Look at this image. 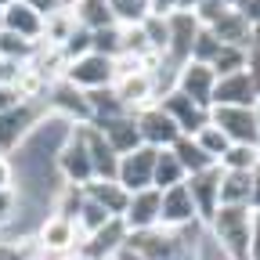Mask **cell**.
<instances>
[{"mask_svg": "<svg viewBox=\"0 0 260 260\" xmlns=\"http://www.w3.org/2000/svg\"><path fill=\"white\" fill-rule=\"evenodd\" d=\"M249 206H217V213L206 220V232L224 249L228 260H246L249 256Z\"/></svg>", "mask_w": 260, "mask_h": 260, "instance_id": "cell-1", "label": "cell"}, {"mask_svg": "<svg viewBox=\"0 0 260 260\" xmlns=\"http://www.w3.org/2000/svg\"><path fill=\"white\" fill-rule=\"evenodd\" d=\"M54 170L61 177V184H73V188H87L94 181V167H90V155L83 148V138L76 134V126H69L61 148H58V159H54Z\"/></svg>", "mask_w": 260, "mask_h": 260, "instance_id": "cell-2", "label": "cell"}, {"mask_svg": "<svg viewBox=\"0 0 260 260\" xmlns=\"http://www.w3.org/2000/svg\"><path fill=\"white\" fill-rule=\"evenodd\" d=\"M65 83H73L76 90L90 94V90H109L116 83V65L112 58L105 54H83L76 61H69V69H65Z\"/></svg>", "mask_w": 260, "mask_h": 260, "instance_id": "cell-3", "label": "cell"}, {"mask_svg": "<svg viewBox=\"0 0 260 260\" xmlns=\"http://www.w3.org/2000/svg\"><path fill=\"white\" fill-rule=\"evenodd\" d=\"M44 116H47V105L44 102H22L15 109H8L4 116H0V152L11 155Z\"/></svg>", "mask_w": 260, "mask_h": 260, "instance_id": "cell-4", "label": "cell"}, {"mask_svg": "<svg viewBox=\"0 0 260 260\" xmlns=\"http://www.w3.org/2000/svg\"><path fill=\"white\" fill-rule=\"evenodd\" d=\"M155 105L174 119V126H177V134H181V138H195L203 126H210V109L188 102V98H184V94H177L174 87H170V90H162Z\"/></svg>", "mask_w": 260, "mask_h": 260, "instance_id": "cell-5", "label": "cell"}, {"mask_svg": "<svg viewBox=\"0 0 260 260\" xmlns=\"http://www.w3.org/2000/svg\"><path fill=\"white\" fill-rule=\"evenodd\" d=\"M155 155H159V148H148V145H138L134 152L119 155V167H116V184H119L126 195H130V191H145V188H152Z\"/></svg>", "mask_w": 260, "mask_h": 260, "instance_id": "cell-6", "label": "cell"}, {"mask_svg": "<svg viewBox=\"0 0 260 260\" xmlns=\"http://www.w3.org/2000/svg\"><path fill=\"white\" fill-rule=\"evenodd\" d=\"M210 123L232 145H260L256 138V119L253 109H239V105H213L210 109Z\"/></svg>", "mask_w": 260, "mask_h": 260, "instance_id": "cell-7", "label": "cell"}, {"mask_svg": "<svg viewBox=\"0 0 260 260\" xmlns=\"http://www.w3.org/2000/svg\"><path fill=\"white\" fill-rule=\"evenodd\" d=\"M32 239H37V246H40L47 256H65V253L80 249V239H76V224H73L69 217H61V213H47V217L37 224Z\"/></svg>", "mask_w": 260, "mask_h": 260, "instance_id": "cell-8", "label": "cell"}, {"mask_svg": "<svg viewBox=\"0 0 260 260\" xmlns=\"http://www.w3.org/2000/svg\"><path fill=\"white\" fill-rule=\"evenodd\" d=\"M112 94H116V102L123 105L126 116H134L148 105L159 102V80L152 73H138V76H123L112 83Z\"/></svg>", "mask_w": 260, "mask_h": 260, "instance_id": "cell-9", "label": "cell"}, {"mask_svg": "<svg viewBox=\"0 0 260 260\" xmlns=\"http://www.w3.org/2000/svg\"><path fill=\"white\" fill-rule=\"evenodd\" d=\"M213 83H217V76H213L210 65H203V61H184L181 69L174 73V83H170V87H174L177 94H184L188 102H195V105L210 109Z\"/></svg>", "mask_w": 260, "mask_h": 260, "instance_id": "cell-10", "label": "cell"}, {"mask_svg": "<svg viewBox=\"0 0 260 260\" xmlns=\"http://www.w3.org/2000/svg\"><path fill=\"white\" fill-rule=\"evenodd\" d=\"M170 44H167V54H162V65L167 69H181V65L191 58V44H195V32H199L203 25L195 22V15H188V11H174L170 18Z\"/></svg>", "mask_w": 260, "mask_h": 260, "instance_id": "cell-11", "label": "cell"}, {"mask_svg": "<svg viewBox=\"0 0 260 260\" xmlns=\"http://www.w3.org/2000/svg\"><path fill=\"white\" fill-rule=\"evenodd\" d=\"M134 126L141 134V145H148V148H174V141L181 138L174 119L162 112L159 105H148V109L134 112Z\"/></svg>", "mask_w": 260, "mask_h": 260, "instance_id": "cell-12", "label": "cell"}, {"mask_svg": "<svg viewBox=\"0 0 260 260\" xmlns=\"http://www.w3.org/2000/svg\"><path fill=\"white\" fill-rule=\"evenodd\" d=\"M76 134L83 138V148L90 155V167H94V181H116V167H119V155L109 148V141L102 138V130L94 123H80Z\"/></svg>", "mask_w": 260, "mask_h": 260, "instance_id": "cell-13", "label": "cell"}, {"mask_svg": "<svg viewBox=\"0 0 260 260\" xmlns=\"http://www.w3.org/2000/svg\"><path fill=\"white\" fill-rule=\"evenodd\" d=\"M195 220H199V213H195V203H191L184 181L159 191V228H174L177 232V228H188Z\"/></svg>", "mask_w": 260, "mask_h": 260, "instance_id": "cell-14", "label": "cell"}, {"mask_svg": "<svg viewBox=\"0 0 260 260\" xmlns=\"http://www.w3.org/2000/svg\"><path fill=\"white\" fill-rule=\"evenodd\" d=\"M123 228L130 232H148V228H159V191L145 188V191H130L126 210H123Z\"/></svg>", "mask_w": 260, "mask_h": 260, "instance_id": "cell-15", "label": "cell"}, {"mask_svg": "<svg viewBox=\"0 0 260 260\" xmlns=\"http://www.w3.org/2000/svg\"><path fill=\"white\" fill-rule=\"evenodd\" d=\"M217 184H220V167H210V170H199V174L184 177V188H188L191 203H195V213H199L203 224L217 213Z\"/></svg>", "mask_w": 260, "mask_h": 260, "instance_id": "cell-16", "label": "cell"}, {"mask_svg": "<svg viewBox=\"0 0 260 260\" xmlns=\"http://www.w3.org/2000/svg\"><path fill=\"white\" fill-rule=\"evenodd\" d=\"M123 246H126V228H123L119 217H112V220L102 228V232H94L90 239L80 242V253L90 256V260H112Z\"/></svg>", "mask_w": 260, "mask_h": 260, "instance_id": "cell-17", "label": "cell"}, {"mask_svg": "<svg viewBox=\"0 0 260 260\" xmlns=\"http://www.w3.org/2000/svg\"><path fill=\"white\" fill-rule=\"evenodd\" d=\"M253 102H256V90H253V83H249V76H246V69H242V73H232V76H220V80L213 83L210 109H213V105L253 109Z\"/></svg>", "mask_w": 260, "mask_h": 260, "instance_id": "cell-18", "label": "cell"}, {"mask_svg": "<svg viewBox=\"0 0 260 260\" xmlns=\"http://www.w3.org/2000/svg\"><path fill=\"white\" fill-rule=\"evenodd\" d=\"M98 130H102V138L109 141V148L116 155H126V152H134L141 145V134H138V126H134V116H112V119H102V123H94Z\"/></svg>", "mask_w": 260, "mask_h": 260, "instance_id": "cell-19", "label": "cell"}, {"mask_svg": "<svg viewBox=\"0 0 260 260\" xmlns=\"http://www.w3.org/2000/svg\"><path fill=\"white\" fill-rule=\"evenodd\" d=\"M0 29L15 32V37H25V40H32V44H40L44 18L32 11V8H25V4H18V0H11V4L4 8V22H0Z\"/></svg>", "mask_w": 260, "mask_h": 260, "instance_id": "cell-20", "label": "cell"}, {"mask_svg": "<svg viewBox=\"0 0 260 260\" xmlns=\"http://www.w3.org/2000/svg\"><path fill=\"white\" fill-rule=\"evenodd\" d=\"M210 32L224 44V47H242V51H249L253 47V29H249V22L232 8L217 25H210Z\"/></svg>", "mask_w": 260, "mask_h": 260, "instance_id": "cell-21", "label": "cell"}, {"mask_svg": "<svg viewBox=\"0 0 260 260\" xmlns=\"http://www.w3.org/2000/svg\"><path fill=\"white\" fill-rule=\"evenodd\" d=\"M249 174H253V170H249ZM249 174H239V170H220L217 206H249Z\"/></svg>", "mask_w": 260, "mask_h": 260, "instance_id": "cell-22", "label": "cell"}, {"mask_svg": "<svg viewBox=\"0 0 260 260\" xmlns=\"http://www.w3.org/2000/svg\"><path fill=\"white\" fill-rule=\"evenodd\" d=\"M83 195H87L90 203H98L105 213H112V217H123L126 199H130V195H126L116 181H90V184L83 188Z\"/></svg>", "mask_w": 260, "mask_h": 260, "instance_id": "cell-23", "label": "cell"}, {"mask_svg": "<svg viewBox=\"0 0 260 260\" xmlns=\"http://www.w3.org/2000/svg\"><path fill=\"white\" fill-rule=\"evenodd\" d=\"M73 18L87 32H98V29H105V25H116L105 0H73Z\"/></svg>", "mask_w": 260, "mask_h": 260, "instance_id": "cell-24", "label": "cell"}, {"mask_svg": "<svg viewBox=\"0 0 260 260\" xmlns=\"http://www.w3.org/2000/svg\"><path fill=\"white\" fill-rule=\"evenodd\" d=\"M174 155H177V162H181V170H184V177H191V174H199V170H210V167H217V162L195 145V138H177L174 141V148H170Z\"/></svg>", "mask_w": 260, "mask_h": 260, "instance_id": "cell-25", "label": "cell"}, {"mask_svg": "<svg viewBox=\"0 0 260 260\" xmlns=\"http://www.w3.org/2000/svg\"><path fill=\"white\" fill-rule=\"evenodd\" d=\"M76 32V18H73V8L69 11H54L44 18V32H40V44L44 47H61Z\"/></svg>", "mask_w": 260, "mask_h": 260, "instance_id": "cell-26", "label": "cell"}, {"mask_svg": "<svg viewBox=\"0 0 260 260\" xmlns=\"http://www.w3.org/2000/svg\"><path fill=\"white\" fill-rule=\"evenodd\" d=\"M181 181H184V170H181L177 155H174L170 148H159L155 170H152V188H155V191H167V188H174V184H181Z\"/></svg>", "mask_w": 260, "mask_h": 260, "instance_id": "cell-27", "label": "cell"}, {"mask_svg": "<svg viewBox=\"0 0 260 260\" xmlns=\"http://www.w3.org/2000/svg\"><path fill=\"white\" fill-rule=\"evenodd\" d=\"M220 170H239V174H249L260 167V145H228V152L217 159Z\"/></svg>", "mask_w": 260, "mask_h": 260, "instance_id": "cell-28", "label": "cell"}, {"mask_svg": "<svg viewBox=\"0 0 260 260\" xmlns=\"http://www.w3.org/2000/svg\"><path fill=\"white\" fill-rule=\"evenodd\" d=\"M116 25H141L148 18V0H105Z\"/></svg>", "mask_w": 260, "mask_h": 260, "instance_id": "cell-29", "label": "cell"}, {"mask_svg": "<svg viewBox=\"0 0 260 260\" xmlns=\"http://www.w3.org/2000/svg\"><path fill=\"white\" fill-rule=\"evenodd\" d=\"M37 47L40 44H32L25 37H15V32H8V29H0V58H4V61H29L32 54H37Z\"/></svg>", "mask_w": 260, "mask_h": 260, "instance_id": "cell-30", "label": "cell"}, {"mask_svg": "<svg viewBox=\"0 0 260 260\" xmlns=\"http://www.w3.org/2000/svg\"><path fill=\"white\" fill-rule=\"evenodd\" d=\"M141 32H145V40L152 47V54H167V44H170V22L167 18H159V15H148L141 22Z\"/></svg>", "mask_w": 260, "mask_h": 260, "instance_id": "cell-31", "label": "cell"}, {"mask_svg": "<svg viewBox=\"0 0 260 260\" xmlns=\"http://www.w3.org/2000/svg\"><path fill=\"white\" fill-rule=\"evenodd\" d=\"M210 69H213L217 80H220V76H232V73H242V69H246V51H242V47H220L217 58L210 61Z\"/></svg>", "mask_w": 260, "mask_h": 260, "instance_id": "cell-32", "label": "cell"}, {"mask_svg": "<svg viewBox=\"0 0 260 260\" xmlns=\"http://www.w3.org/2000/svg\"><path fill=\"white\" fill-rule=\"evenodd\" d=\"M195 145H199V148H203V152H206V155H210V159L217 162V159H220V155L228 152V145H232V141H228V138L220 134V130H217V126L210 123V126H203L199 134H195Z\"/></svg>", "mask_w": 260, "mask_h": 260, "instance_id": "cell-33", "label": "cell"}, {"mask_svg": "<svg viewBox=\"0 0 260 260\" xmlns=\"http://www.w3.org/2000/svg\"><path fill=\"white\" fill-rule=\"evenodd\" d=\"M220 47H224V44L213 37L210 29H199V32H195V44H191V58H188V61H203V65H210V61L217 58Z\"/></svg>", "mask_w": 260, "mask_h": 260, "instance_id": "cell-34", "label": "cell"}, {"mask_svg": "<svg viewBox=\"0 0 260 260\" xmlns=\"http://www.w3.org/2000/svg\"><path fill=\"white\" fill-rule=\"evenodd\" d=\"M61 54H65V61H76V58L90 54V32H87L83 25H76V32L61 44Z\"/></svg>", "mask_w": 260, "mask_h": 260, "instance_id": "cell-35", "label": "cell"}, {"mask_svg": "<svg viewBox=\"0 0 260 260\" xmlns=\"http://www.w3.org/2000/svg\"><path fill=\"white\" fill-rule=\"evenodd\" d=\"M18 4H25V8L37 11L40 18H47V15H54V11H69L73 0H18Z\"/></svg>", "mask_w": 260, "mask_h": 260, "instance_id": "cell-36", "label": "cell"}, {"mask_svg": "<svg viewBox=\"0 0 260 260\" xmlns=\"http://www.w3.org/2000/svg\"><path fill=\"white\" fill-rule=\"evenodd\" d=\"M246 76H249V83H253V90L260 98V47H249L246 51Z\"/></svg>", "mask_w": 260, "mask_h": 260, "instance_id": "cell-37", "label": "cell"}, {"mask_svg": "<svg viewBox=\"0 0 260 260\" xmlns=\"http://www.w3.org/2000/svg\"><path fill=\"white\" fill-rule=\"evenodd\" d=\"M235 11L249 22V29H253V25H260V0H239Z\"/></svg>", "mask_w": 260, "mask_h": 260, "instance_id": "cell-38", "label": "cell"}, {"mask_svg": "<svg viewBox=\"0 0 260 260\" xmlns=\"http://www.w3.org/2000/svg\"><path fill=\"white\" fill-rule=\"evenodd\" d=\"M246 260H260V213L249 217V256Z\"/></svg>", "mask_w": 260, "mask_h": 260, "instance_id": "cell-39", "label": "cell"}, {"mask_svg": "<svg viewBox=\"0 0 260 260\" xmlns=\"http://www.w3.org/2000/svg\"><path fill=\"white\" fill-rule=\"evenodd\" d=\"M15 105H22V98L15 94V87H8V83H0V116H4L8 109H15Z\"/></svg>", "mask_w": 260, "mask_h": 260, "instance_id": "cell-40", "label": "cell"}, {"mask_svg": "<svg viewBox=\"0 0 260 260\" xmlns=\"http://www.w3.org/2000/svg\"><path fill=\"white\" fill-rule=\"evenodd\" d=\"M177 11V0H148V15H159V18H170Z\"/></svg>", "mask_w": 260, "mask_h": 260, "instance_id": "cell-41", "label": "cell"}, {"mask_svg": "<svg viewBox=\"0 0 260 260\" xmlns=\"http://www.w3.org/2000/svg\"><path fill=\"white\" fill-rule=\"evenodd\" d=\"M249 210L260 213V167L249 174Z\"/></svg>", "mask_w": 260, "mask_h": 260, "instance_id": "cell-42", "label": "cell"}, {"mask_svg": "<svg viewBox=\"0 0 260 260\" xmlns=\"http://www.w3.org/2000/svg\"><path fill=\"white\" fill-rule=\"evenodd\" d=\"M112 260H141V256H138L134 249H130V246H123V249H119V253H116Z\"/></svg>", "mask_w": 260, "mask_h": 260, "instance_id": "cell-43", "label": "cell"}, {"mask_svg": "<svg viewBox=\"0 0 260 260\" xmlns=\"http://www.w3.org/2000/svg\"><path fill=\"white\" fill-rule=\"evenodd\" d=\"M199 4H203V0H177V11H188V15H191Z\"/></svg>", "mask_w": 260, "mask_h": 260, "instance_id": "cell-44", "label": "cell"}, {"mask_svg": "<svg viewBox=\"0 0 260 260\" xmlns=\"http://www.w3.org/2000/svg\"><path fill=\"white\" fill-rule=\"evenodd\" d=\"M54 260H90V256H83L80 249H73V253H65V256H54Z\"/></svg>", "mask_w": 260, "mask_h": 260, "instance_id": "cell-45", "label": "cell"}, {"mask_svg": "<svg viewBox=\"0 0 260 260\" xmlns=\"http://www.w3.org/2000/svg\"><path fill=\"white\" fill-rule=\"evenodd\" d=\"M253 119H256V138H260V98L253 102Z\"/></svg>", "mask_w": 260, "mask_h": 260, "instance_id": "cell-46", "label": "cell"}, {"mask_svg": "<svg viewBox=\"0 0 260 260\" xmlns=\"http://www.w3.org/2000/svg\"><path fill=\"white\" fill-rule=\"evenodd\" d=\"M253 47H260V25H253Z\"/></svg>", "mask_w": 260, "mask_h": 260, "instance_id": "cell-47", "label": "cell"}, {"mask_svg": "<svg viewBox=\"0 0 260 260\" xmlns=\"http://www.w3.org/2000/svg\"><path fill=\"white\" fill-rule=\"evenodd\" d=\"M0 260H11V253L4 249V242H0Z\"/></svg>", "mask_w": 260, "mask_h": 260, "instance_id": "cell-48", "label": "cell"}, {"mask_svg": "<svg viewBox=\"0 0 260 260\" xmlns=\"http://www.w3.org/2000/svg\"><path fill=\"white\" fill-rule=\"evenodd\" d=\"M8 4H11V0H0V11H4V8H8Z\"/></svg>", "mask_w": 260, "mask_h": 260, "instance_id": "cell-49", "label": "cell"}, {"mask_svg": "<svg viewBox=\"0 0 260 260\" xmlns=\"http://www.w3.org/2000/svg\"><path fill=\"white\" fill-rule=\"evenodd\" d=\"M0 22H4V11H0Z\"/></svg>", "mask_w": 260, "mask_h": 260, "instance_id": "cell-50", "label": "cell"}, {"mask_svg": "<svg viewBox=\"0 0 260 260\" xmlns=\"http://www.w3.org/2000/svg\"><path fill=\"white\" fill-rule=\"evenodd\" d=\"M0 235H4V228H0Z\"/></svg>", "mask_w": 260, "mask_h": 260, "instance_id": "cell-51", "label": "cell"}]
</instances>
